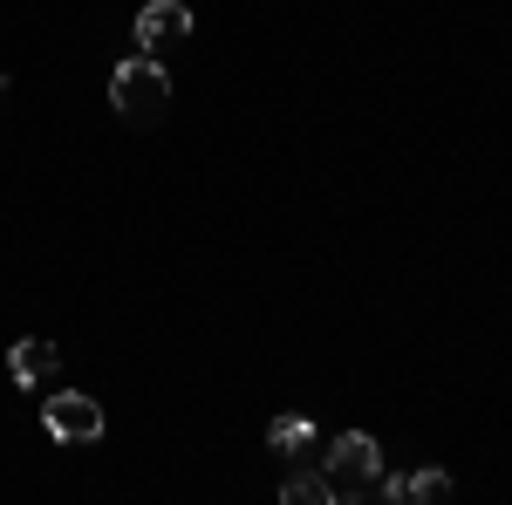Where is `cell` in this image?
Instances as JSON below:
<instances>
[{
    "instance_id": "6da1fadb",
    "label": "cell",
    "mask_w": 512,
    "mask_h": 505,
    "mask_svg": "<svg viewBox=\"0 0 512 505\" xmlns=\"http://www.w3.org/2000/svg\"><path fill=\"white\" fill-rule=\"evenodd\" d=\"M321 471H328L335 505L383 499V451H376V437H369V430H342V437L321 451Z\"/></svg>"
},
{
    "instance_id": "7a4b0ae2",
    "label": "cell",
    "mask_w": 512,
    "mask_h": 505,
    "mask_svg": "<svg viewBox=\"0 0 512 505\" xmlns=\"http://www.w3.org/2000/svg\"><path fill=\"white\" fill-rule=\"evenodd\" d=\"M110 110L123 123H164L171 110V76H164L158 55H130L110 69Z\"/></svg>"
},
{
    "instance_id": "3957f363",
    "label": "cell",
    "mask_w": 512,
    "mask_h": 505,
    "mask_svg": "<svg viewBox=\"0 0 512 505\" xmlns=\"http://www.w3.org/2000/svg\"><path fill=\"white\" fill-rule=\"evenodd\" d=\"M41 430H48L55 444H96V437H103V403L82 396V389H55V396L41 403Z\"/></svg>"
},
{
    "instance_id": "277c9868",
    "label": "cell",
    "mask_w": 512,
    "mask_h": 505,
    "mask_svg": "<svg viewBox=\"0 0 512 505\" xmlns=\"http://www.w3.org/2000/svg\"><path fill=\"white\" fill-rule=\"evenodd\" d=\"M130 35H137V55H158L164 62V48H178V41L192 35V7H185V0H151Z\"/></svg>"
},
{
    "instance_id": "5b68a950",
    "label": "cell",
    "mask_w": 512,
    "mask_h": 505,
    "mask_svg": "<svg viewBox=\"0 0 512 505\" xmlns=\"http://www.w3.org/2000/svg\"><path fill=\"white\" fill-rule=\"evenodd\" d=\"M267 451H274L287 471L321 465V430L308 424V417H274V424H267Z\"/></svg>"
},
{
    "instance_id": "8992f818",
    "label": "cell",
    "mask_w": 512,
    "mask_h": 505,
    "mask_svg": "<svg viewBox=\"0 0 512 505\" xmlns=\"http://www.w3.org/2000/svg\"><path fill=\"white\" fill-rule=\"evenodd\" d=\"M7 369H14V383H21V389H48V383H55V369H62V349L28 335V342H14Z\"/></svg>"
},
{
    "instance_id": "52a82bcc",
    "label": "cell",
    "mask_w": 512,
    "mask_h": 505,
    "mask_svg": "<svg viewBox=\"0 0 512 505\" xmlns=\"http://www.w3.org/2000/svg\"><path fill=\"white\" fill-rule=\"evenodd\" d=\"M383 499L390 505H444L451 499V478L444 471H410V478H390L383 471Z\"/></svg>"
},
{
    "instance_id": "ba28073f",
    "label": "cell",
    "mask_w": 512,
    "mask_h": 505,
    "mask_svg": "<svg viewBox=\"0 0 512 505\" xmlns=\"http://www.w3.org/2000/svg\"><path fill=\"white\" fill-rule=\"evenodd\" d=\"M280 505H335V492H328V471H315V465L287 471V485H280Z\"/></svg>"
},
{
    "instance_id": "9c48e42d",
    "label": "cell",
    "mask_w": 512,
    "mask_h": 505,
    "mask_svg": "<svg viewBox=\"0 0 512 505\" xmlns=\"http://www.w3.org/2000/svg\"><path fill=\"white\" fill-rule=\"evenodd\" d=\"M0 96H7V76H0Z\"/></svg>"
}]
</instances>
